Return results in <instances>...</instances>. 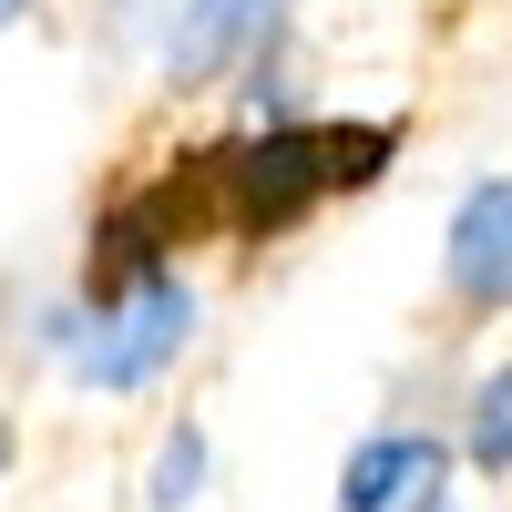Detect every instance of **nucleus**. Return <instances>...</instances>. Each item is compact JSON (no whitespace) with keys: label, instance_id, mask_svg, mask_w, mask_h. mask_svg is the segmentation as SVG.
<instances>
[{"label":"nucleus","instance_id":"obj_3","mask_svg":"<svg viewBox=\"0 0 512 512\" xmlns=\"http://www.w3.org/2000/svg\"><path fill=\"white\" fill-rule=\"evenodd\" d=\"M441 482H451V451L431 431H379L338 472V512H441Z\"/></svg>","mask_w":512,"mask_h":512},{"label":"nucleus","instance_id":"obj_4","mask_svg":"<svg viewBox=\"0 0 512 512\" xmlns=\"http://www.w3.org/2000/svg\"><path fill=\"white\" fill-rule=\"evenodd\" d=\"M277 21H287V0H185L164 62H175V82H205V72H226L236 52H256Z\"/></svg>","mask_w":512,"mask_h":512},{"label":"nucleus","instance_id":"obj_6","mask_svg":"<svg viewBox=\"0 0 512 512\" xmlns=\"http://www.w3.org/2000/svg\"><path fill=\"white\" fill-rule=\"evenodd\" d=\"M472 461L482 472H512V369H492L472 390Z\"/></svg>","mask_w":512,"mask_h":512},{"label":"nucleus","instance_id":"obj_8","mask_svg":"<svg viewBox=\"0 0 512 512\" xmlns=\"http://www.w3.org/2000/svg\"><path fill=\"white\" fill-rule=\"evenodd\" d=\"M21 11H31V0H0V21H21Z\"/></svg>","mask_w":512,"mask_h":512},{"label":"nucleus","instance_id":"obj_5","mask_svg":"<svg viewBox=\"0 0 512 512\" xmlns=\"http://www.w3.org/2000/svg\"><path fill=\"white\" fill-rule=\"evenodd\" d=\"M195 482H205V431H195V420H175V431H164V461H154V512H185L195 502Z\"/></svg>","mask_w":512,"mask_h":512},{"label":"nucleus","instance_id":"obj_2","mask_svg":"<svg viewBox=\"0 0 512 512\" xmlns=\"http://www.w3.org/2000/svg\"><path fill=\"white\" fill-rule=\"evenodd\" d=\"M441 277H451V308L472 318H502L512 308V175L472 185L451 216V246H441Z\"/></svg>","mask_w":512,"mask_h":512},{"label":"nucleus","instance_id":"obj_7","mask_svg":"<svg viewBox=\"0 0 512 512\" xmlns=\"http://www.w3.org/2000/svg\"><path fill=\"white\" fill-rule=\"evenodd\" d=\"M103 11H113V21H134V11H154V0H103Z\"/></svg>","mask_w":512,"mask_h":512},{"label":"nucleus","instance_id":"obj_1","mask_svg":"<svg viewBox=\"0 0 512 512\" xmlns=\"http://www.w3.org/2000/svg\"><path fill=\"white\" fill-rule=\"evenodd\" d=\"M185 338H195V287L154 277L134 297H113V308H93V338L72 349V379H82V390H144Z\"/></svg>","mask_w":512,"mask_h":512}]
</instances>
